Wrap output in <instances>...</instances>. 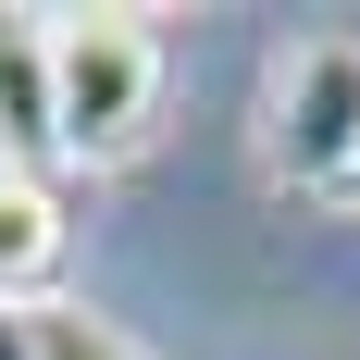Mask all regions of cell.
<instances>
[{
	"label": "cell",
	"instance_id": "obj_1",
	"mask_svg": "<svg viewBox=\"0 0 360 360\" xmlns=\"http://www.w3.org/2000/svg\"><path fill=\"white\" fill-rule=\"evenodd\" d=\"M50 87H63V162H124L162 112L149 13H50Z\"/></svg>",
	"mask_w": 360,
	"mask_h": 360
},
{
	"label": "cell",
	"instance_id": "obj_2",
	"mask_svg": "<svg viewBox=\"0 0 360 360\" xmlns=\"http://www.w3.org/2000/svg\"><path fill=\"white\" fill-rule=\"evenodd\" d=\"M274 174L311 199H348L360 174V25H323L274 75Z\"/></svg>",
	"mask_w": 360,
	"mask_h": 360
},
{
	"label": "cell",
	"instance_id": "obj_3",
	"mask_svg": "<svg viewBox=\"0 0 360 360\" xmlns=\"http://www.w3.org/2000/svg\"><path fill=\"white\" fill-rule=\"evenodd\" d=\"M63 162V87H50V13H0V174L50 186Z\"/></svg>",
	"mask_w": 360,
	"mask_h": 360
},
{
	"label": "cell",
	"instance_id": "obj_4",
	"mask_svg": "<svg viewBox=\"0 0 360 360\" xmlns=\"http://www.w3.org/2000/svg\"><path fill=\"white\" fill-rule=\"evenodd\" d=\"M63 274V199L37 174H0V311H50Z\"/></svg>",
	"mask_w": 360,
	"mask_h": 360
},
{
	"label": "cell",
	"instance_id": "obj_5",
	"mask_svg": "<svg viewBox=\"0 0 360 360\" xmlns=\"http://www.w3.org/2000/svg\"><path fill=\"white\" fill-rule=\"evenodd\" d=\"M25 348H37V360H137V348H124L112 323H87L75 298H50V311H25Z\"/></svg>",
	"mask_w": 360,
	"mask_h": 360
},
{
	"label": "cell",
	"instance_id": "obj_6",
	"mask_svg": "<svg viewBox=\"0 0 360 360\" xmlns=\"http://www.w3.org/2000/svg\"><path fill=\"white\" fill-rule=\"evenodd\" d=\"M348 212H360V174H348Z\"/></svg>",
	"mask_w": 360,
	"mask_h": 360
}]
</instances>
